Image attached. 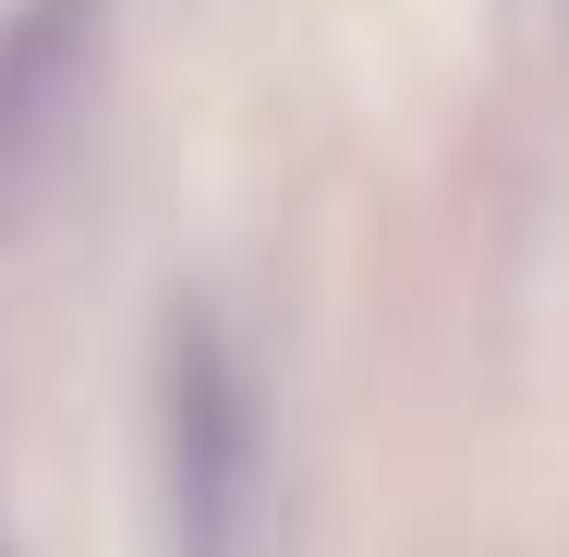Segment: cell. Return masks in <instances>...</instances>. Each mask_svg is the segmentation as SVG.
<instances>
[{"mask_svg":"<svg viewBox=\"0 0 569 557\" xmlns=\"http://www.w3.org/2000/svg\"><path fill=\"white\" fill-rule=\"evenodd\" d=\"M98 37H110V0H12L0 12V230L61 170L86 73H98Z\"/></svg>","mask_w":569,"mask_h":557,"instance_id":"2","label":"cell"},{"mask_svg":"<svg viewBox=\"0 0 569 557\" xmlns=\"http://www.w3.org/2000/svg\"><path fill=\"white\" fill-rule=\"evenodd\" d=\"M558 37H569V0H558Z\"/></svg>","mask_w":569,"mask_h":557,"instance_id":"3","label":"cell"},{"mask_svg":"<svg viewBox=\"0 0 569 557\" xmlns=\"http://www.w3.org/2000/svg\"><path fill=\"white\" fill-rule=\"evenodd\" d=\"M158 497L170 557H267V400L242 376L219 316H170L158 351Z\"/></svg>","mask_w":569,"mask_h":557,"instance_id":"1","label":"cell"}]
</instances>
